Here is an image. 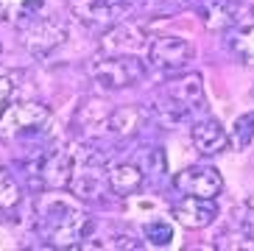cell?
Wrapping results in <instances>:
<instances>
[{
  "mask_svg": "<svg viewBox=\"0 0 254 251\" xmlns=\"http://www.w3.org/2000/svg\"><path fill=\"white\" fill-rule=\"evenodd\" d=\"M37 226L42 237L62 249L78 246L95 229L92 218L78 207V201L62 192H45L37 198Z\"/></svg>",
  "mask_w": 254,
  "mask_h": 251,
  "instance_id": "6da1fadb",
  "label": "cell"
},
{
  "mask_svg": "<svg viewBox=\"0 0 254 251\" xmlns=\"http://www.w3.org/2000/svg\"><path fill=\"white\" fill-rule=\"evenodd\" d=\"M204 81L198 73H176L171 81L162 87L159 98L151 106V118L165 128L193 123L195 115L204 112Z\"/></svg>",
  "mask_w": 254,
  "mask_h": 251,
  "instance_id": "7a4b0ae2",
  "label": "cell"
},
{
  "mask_svg": "<svg viewBox=\"0 0 254 251\" xmlns=\"http://www.w3.org/2000/svg\"><path fill=\"white\" fill-rule=\"evenodd\" d=\"M75 170L70 179V192L78 201H98L109 190V168L106 156L92 145H75Z\"/></svg>",
  "mask_w": 254,
  "mask_h": 251,
  "instance_id": "3957f363",
  "label": "cell"
},
{
  "mask_svg": "<svg viewBox=\"0 0 254 251\" xmlns=\"http://www.w3.org/2000/svg\"><path fill=\"white\" fill-rule=\"evenodd\" d=\"M51 123V109L37 101H23V104H8L0 112V137L3 140H28L45 131Z\"/></svg>",
  "mask_w": 254,
  "mask_h": 251,
  "instance_id": "277c9868",
  "label": "cell"
},
{
  "mask_svg": "<svg viewBox=\"0 0 254 251\" xmlns=\"http://www.w3.org/2000/svg\"><path fill=\"white\" fill-rule=\"evenodd\" d=\"M90 75L101 89H126L140 84L148 75V67L137 56H109L106 53L104 59L92 62Z\"/></svg>",
  "mask_w": 254,
  "mask_h": 251,
  "instance_id": "5b68a950",
  "label": "cell"
},
{
  "mask_svg": "<svg viewBox=\"0 0 254 251\" xmlns=\"http://www.w3.org/2000/svg\"><path fill=\"white\" fill-rule=\"evenodd\" d=\"M195 59V45L179 34H165L148 45V62L159 73H182Z\"/></svg>",
  "mask_w": 254,
  "mask_h": 251,
  "instance_id": "8992f818",
  "label": "cell"
},
{
  "mask_svg": "<svg viewBox=\"0 0 254 251\" xmlns=\"http://www.w3.org/2000/svg\"><path fill=\"white\" fill-rule=\"evenodd\" d=\"M67 39V25L56 17H31L23 25V34H20V42L31 56H48L53 53L59 45H64Z\"/></svg>",
  "mask_w": 254,
  "mask_h": 251,
  "instance_id": "52a82bcc",
  "label": "cell"
},
{
  "mask_svg": "<svg viewBox=\"0 0 254 251\" xmlns=\"http://www.w3.org/2000/svg\"><path fill=\"white\" fill-rule=\"evenodd\" d=\"M173 187L182 195H198V198H218L224 190V179L212 165H193L173 176Z\"/></svg>",
  "mask_w": 254,
  "mask_h": 251,
  "instance_id": "ba28073f",
  "label": "cell"
},
{
  "mask_svg": "<svg viewBox=\"0 0 254 251\" xmlns=\"http://www.w3.org/2000/svg\"><path fill=\"white\" fill-rule=\"evenodd\" d=\"M145 48H148V37L134 22H115L101 39V51L109 56H137Z\"/></svg>",
  "mask_w": 254,
  "mask_h": 251,
  "instance_id": "9c48e42d",
  "label": "cell"
},
{
  "mask_svg": "<svg viewBox=\"0 0 254 251\" xmlns=\"http://www.w3.org/2000/svg\"><path fill=\"white\" fill-rule=\"evenodd\" d=\"M249 8L238 0H198V14H201V22L207 25L209 31H229L235 25H246Z\"/></svg>",
  "mask_w": 254,
  "mask_h": 251,
  "instance_id": "30bf717a",
  "label": "cell"
},
{
  "mask_svg": "<svg viewBox=\"0 0 254 251\" xmlns=\"http://www.w3.org/2000/svg\"><path fill=\"white\" fill-rule=\"evenodd\" d=\"M70 11L87 28H112L123 14L120 0H70Z\"/></svg>",
  "mask_w": 254,
  "mask_h": 251,
  "instance_id": "8fae6325",
  "label": "cell"
},
{
  "mask_svg": "<svg viewBox=\"0 0 254 251\" xmlns=\"http://www.w3.org/2000/svg\"><path fill=\"white\" fill-rule=\"evenodd\" d=\"M173 218L187 229H204L218 218L215 198H198V195H182L173 204Z\"/></svg>",
  "mask_w": 254,
  "mask_h": 251,
  "instance_id": "7c38bea8",
  "label": "cell"
},
{
  "mask_svg": "<svg viewBox=\"0 0 254 251\" xmlns=\"http://www.w3.org/2000/svg\"><path fill=\"white\" fill-rule=\"evenodd\" d=\"M190 142H193V148L198 154L215 156V154H221V151L229 148V131L212 118L193 120L190 123Z\"/></svg>",
  "mask_w": 254,
  "mask_h": 251,
  "instance_id": "4fadbf2b",
  "label": "cell"
},
{
  "mask_svg": "<svg viewBox=\"0 0 254 251\" xmlns=\"http://www.w3.org/2000/svg\"><path fill=\"white\" fill-rule=\"evenodd\" d=\"M109 118H112V106L106 101L87 98L75 112V128L84 137H101V134H109Z\"/></svg>",
  "mask_w": 254,
  "mask_h": 251,
  "instance_id": "5bb4252c",
  "label": "cell"
},
{
  "mask_svg": "<svg viewBox=\"0 0 254 251\" xmlns=\"http://www.w3.org/2000/svg\"><path fill=\"white\" fill-rule=\"evenodd\" d=\"M151 112L142 109V106H118L112 109V118H109V134L115 137H137V134L148 126Z\"/></svg>",
  "mask_w": 254,
  "mask_h": 251,
  "instance_id": "9a60e30c",
  "label": "cell"
},
{
  "mask_svg": "<svg viewBox=\"0 0 254 251\" xmlns=\"http://www.w3.org/2000/svg\"><path fill=\"white\" fill-rule=\"evenodd\" d=\"M145 182V173L137 162H120L109 168V192L126 198V195H134L137 190Z\"/></svg>",
  "mask_w": 254,
  "mask_h": 251,
  "instance_id": "2e32d148",
  "label": "cell"
},
{
  "mask_svg": "<svg viewBox=\"0 0 254 251\" xmlns=\"http://www.w3.org/2000/svg\"><path fill=\"white\" fill-rule=\"evenodd\" d=\"M226 45H229V51H232L235 59H240L243 64H252L254 67V22L229 28Z\"/></svg>",
  "mask_w": 254,
  "mask_h": 251,
  "instance_id": "e0dca14e",
  "label": "cell"
},
{
  "mask_svg": "<svg viewBox=\"0 0 254 251\" xmlns=\"http://www.w3.org/2000/svg\"><path fill=\"white\" fill-rule=\"evenodd\" d=\"M45 0H0V20L6 22H28L39 14Z\"/></svg>",
  "mask_w": 254,
  "mask_h": 251,
  "instance_id": "ac0fdd59",
  "label": "cell"
},
{
  "mask_svg": "<svg viewBox=\"0 0 254 251\" xmlns=\"http://www.w3.org/2000/svg\"><path fill=\"white\" fill-rule=\"evenodd\" d=\"M252 140H254V112H246V115H240V118L235 120L229 142L238 148V151H243V148L252 145Z\"/></svg>",
  "mask_w": 254,
  "mask_h": 251,
  "instance_id": "d6986e66",
  "label": "cell"
},
{
  "mask_svg": "<svg viewBox=\"0 0 254 251\" xmlns=\"http://www.w3.org/2000/svg\"><path fill=\"white\" fill-rule=\"evenodd\" d=\"M142 235H145V240H148L151 246H171L176 232H173V223L159 218V221L145 223V226H142Z\"/></svg>",
  "mask_w": 254,
  "mask_h": 251,
  "instance_id": "ffe728a7",
  "label": "cell"
},
{
  "mask_svg": "<svg viewBox=\"0 0 254 251\" xmlns=\"http://www.w3.org/2000/svg\"><path fill=\"white\" fill-rule=\"evenodd\" d=\"M20 204V185L6 168H0V209H14Z\"/></svg>",
  "mask_w": 254,
  "mask_h": 251,
  "instance_id": "44dd1931",
  "label": "cell"
},
{
  "mask_svg": "<svg viewBox=\"0 0 254 251\" xmlns=\"http://www.w3.org/2000/svg\"><path fill=\"white\" fill-rule=\"evenodd\" d=\"M137 165L142 168L145 176H162L165 173V154L159 148H142L137 156Z\"/></svg>",
  "mask_w": 254,
  "mask_h": 251,
  "instance_id": "7402d4cb",
  "label": "cell"
},
{
  "mask_svg": "<svg viewBox=\"0 0 254 251\" xmlns=\"http://www.w3.org/2000/svg\"><path fill=\"white\" fill-rule=\"evenodd\" d=\"M221 249H254V235L252 232H226V235L218 237V243Z\"/></svg>",
  "mask_w": 254,
  "mask_h": 251,
  "instance_id": "603a6c76",
  "label": "cell"
},
{
  "mask_svg": "<svg viewBox=\"0 0 254 251\" xmlns=\"http://www.w3.org/2000/svg\"><path fill=\"white\" fill-rule=\"evenodd\" d=\"M11 95H14V84H11V78L0 75V112L11 104Z\"/></svg>",
  "mask_w": 254,
  "mask_h": 251,
  "instance_id": "cb8c5ba5",
  "label": "cell"
},
{
  "mask_svg": "<svg viewBox=\"0 0 254 251\" xmlns=\"http://www.w3.org/2000/svg\"><path fill=\"white\" fill-rule=\"evenodd\" d=\"M151 8H165V11H171V8H185L190 3H198V0H145Z\"/></svg>",
  "mask_w": 254,
  "mask_h": 251,
  "instance_id": "d4e9b609",
  "label": "cell"
},
{
  "mask_svg": "<svg viewBox=\"0 0 254 251\" xmlns=\"http://www.w3.org/2000/svg\"><path fill=\"white\" fill-rule=\"evenodd\" d=\"M120 3H126V0H120Z\"/></svg>",
  "mask_w": 254,
  "mask_h": 251,
  "instance_id": "484cf974",
  "label": "cell"
}]
</instances>
